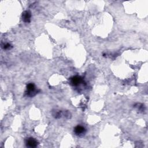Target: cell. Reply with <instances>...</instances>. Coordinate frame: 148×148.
<instances>
[{
	"instance_id": "6da1fadb",
	"label": "cell",
	"mask_w": 148,
	"mask_h": 148,
	"mask_svg": "<svg viewBox=\"0 0 148 148\" xmlns=\"http://www.w3.org/2000/svg\"><path fill=\"white\" fill-rule=\"evenodd\" d=\"M27 96L32 97L34 96L37 93V91L35 89V86L33 84H29L27 86V91L26 92Z\"/></svg>"
},
{
	"instance_id": "7a4b0ae2",
	"label": "cell",
	"mask_w": 148,
	"mask_h": 148,
	"mask_svg": "<svg viewBox=\"0 0 148 148\" xmlns=\"http://www.w3.org/2000/svg\"><path fill=\"white\" fill-rule=\"evenodd\" d=\"M73 132L76 135L82 137V136H84L86 134V130L84 126L78 125L74 128Z\"/></svg>"
},
{
	"instance_id": "3957f363",
	"label": "cell",
	"mask_w": 148,
	"mask_h": 148,
	"mask_svg": "<svg viewBox=\"0 0 148 148\" xmlns=\"http://www.w3.org/2000/svg\"><path fill=\"white\" fill-rule=\"evenodd\" d=\"M70 82L72 86H78L84 83V79L81 77L75 76L71 78Z\"/></svg>"
},
{
	"instance_id": "277c9868",
	"label": "cell",
	"mask_w": 148,
	"mask_h": 148,
	"mask_svg": "<svg viewBox=\"0 0 148 148\" xmlns=\"http://www.w3.org/2000/svg\"><path fill=\"white\" fill-rule=\"evenodd\" d=\"M26 145L29 147H35L38 146V143L35 139L33 138H29L26 140Z\"/></svg>"
},
{
	"instance_id": "5b68a950",
	"label": "cell",
	"mask_w": 148,
	"mask_h": 148,
	"mask_svg": "<svg viewBox=\"0 0 148 148\" xmlns=\"http://www.w3.org/2000/svg\"><path fill=\"white\" fill-rule=\"evenodd\" d=\"M31 14L29 11H25L23 13L22 19L24 23H30L31 21Z\"/></svg>"
},
{
	"instance_id": "8992f818",
	"label": "cell",
	"mask_w": 148,
	"mask_h": 148,
	"mask_svg": "<svg viewBox=\"0 0 148 148\" xmlns=\"http://www.w3.org/2000/svg\"><path fill=\"white\" fill-rule=\"evenodd\" d=\"M3 48L4 49L7 50V49H11V48H12V46H11V45L10 43H4V45L3 46Z\"/></svg>"
}]
</instances>
